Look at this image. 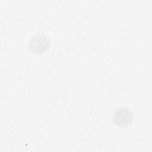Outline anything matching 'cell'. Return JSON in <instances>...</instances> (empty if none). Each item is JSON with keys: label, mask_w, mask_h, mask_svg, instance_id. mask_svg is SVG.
I'll list each match as a JSON object with an SVG mask.
<instances>
[{"label": "cell", "mask_w": 152, "mask_h": 152, "mask_svg": "<svg viewBox=\"0 0 152 152\" xmlns=\"http://www.w3.org/2000/svg\"><path fill=\"white\" fill-rule=\"evenodd\" d=\"M113 122L118 126L121 127L128 126L133 121V115L131 111L126 107H120L114 112Z\"/></svg>", "instance_id": "1"}, {"label": "cell", "mask_w": 152, "mask_h": 152, "mask_svg": "<svg viewBox=\"0 0 152 152\" xmlns=\"http://www.w3.org/2000/svg\"><path fill=\"white\" fill-rule=\"evenodd\" d=\"M30 48L35 53L45 52L49 46V40L42 34H37L31 37L30 41Z\"/></svg>", "instance_id": "2"}]
</instances>
